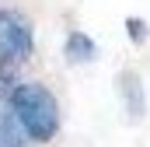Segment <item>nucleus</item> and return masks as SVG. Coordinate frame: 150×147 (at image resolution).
Segmentation results:
<instances>
[{"instance_id": "nucleus-1", "label": "nucleus", "mask_w": 150, "mask_h": 147, "mask_svg": "<svg viewBox=\"0 0 150 147\" xmlns=\"http://www.w3.org/2000/svg\"><path fill=\"white\" fill-rule=\"evenodd\" d=\"M4 109H11V116L21 123V130L32 137V144L56 140V133L63 126L59 102L42 81H18L14 88H7L4 91Z\"/></svg>"}, {"instance_id": "nucleus-2", "label": "nucleus", "mask_w": 150, "mask_h": 147, "mask_svg": "<svg viewBox=\"0 0 150 147\" xmlns=\"http://www.w3.org/2000/svg\"><path fill=\"white\" fill-rule=\"evenodd\" d=\"M35 56V25L21 7H0V67L21 70Z\"/></svg>"}, {"instance_id": "nucleus-3", "label": "nucleus", "mask_w": 150, "mask_h": 147, "mask_svg": "<svg viewBox=\"0 0 150 147\" xmlns=\"http://www.w3.org/2000/svg\"><path fill=\"white\" fill-rule=\"evenodd\" d=\"M115 95H119V105H122L126 123L136 126V123L147 119V84H143L140 70L122 67V70L115 74Z\"/></svg>"}, {"instance_id": "nucleus-4", "label": "nucleus", "mask_w": 150, "mask_h": 147, "mask_svg": "<svg viewBox=\"0 0 150 147\" xmlns=\"http://www.w3.org/2000/svg\"><path fill=\"white\" fill-rule=\"evenodd\" d=\"M63 60H67L70 67H87V63H94V60H98V42L87 35V32H80V28H70L67 39H63Z\"/></svg>"}, {"instance_id": "nucleus-5", "label": "nucleus", "mask_w": 150, "mask_h": 147, "mask_svg": "<svg viewBox=\"0 0 150 147\" xmlns=\"http://www.w3.org/2000/svg\"><path fill=\"white\" fill-rule=\"evenodd\" d=\"M0 147H35L32 137L21 130V123L11 116V109L0 105Z\"/></svg>"}, {"instance_id": "nucleus-6", "label": "nucleus", "mask_w": 150, "mask_h": 147, "mask_svg": "<svg viewBox=\"0 0 150 147\" xmlns=\"http://www.w3.org/2000/svg\"><path fill=\"white\" fill-rule=\"evenodd\" d=\"M126 35H129V42H133V46H143V42L150 39V25L143 21V18L129 14V18H126Z\"/></svg>"}, {"instance_id": "nucleus-7", "label": "nucleus", "mask_w": 150, "mask_h": 147, "mask_svg": "<svg viewBox=\"0 0 150 147\" xmlns=\"http://www.w3.org/2000/svg\"><path fill=\"white\" fill-rule=\"evenodd\" d=\"M0 98H4V91H0Z\"/></svg>"}]
</instances>
